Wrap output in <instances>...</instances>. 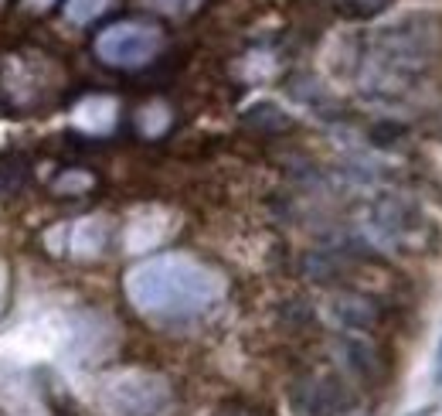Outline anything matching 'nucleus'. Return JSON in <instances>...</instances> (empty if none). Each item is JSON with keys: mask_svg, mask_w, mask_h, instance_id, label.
<instances>
[{"mask_svg": "<svg viewBox=\"0 0 442 416\" xmlns=\"http://www.w3.org/2000/svg\"><path fill=\"white\" fill-rule=\"evenodd\" d=\"M381 205L391 211V218L378 215V225H381L395 242H408V235L422 232V215H419V208H412L408 202H402V198H388V202H381Z\"/></svg>", "mask_w": 442, "mask_h": 416, "instance_id": "nucleus-1", "label": "nucleus"}, {"mask_svg": "<svg viewBox=\"0 0 442 416\" xmlns=\"http://www.w3.org/2000/svg\"><path fill=\"white\" fill-rule=\"evenodd\" d=\"M334 314H337V321H344V327H371L378 317L367 297H341L334 304Z\"/></svg>", "mask_w": 442, "mask_h": 416, "instance_id": "nucleus-2", "label": "nucleus"}, {"mask_svg": "<svg viewBox=\"0 0 442 416\" xmlns=\"http://www.w3.org/2000/svg\"><path fill=\"white\" fill-rule=\"evenodd\" d=\"M344 348V355H347V365H351L357 375H364V379H378V358H374V351L367 348V345H360V341H344L341 345Z\"/></svg>", "mask_w": 442, "mask_h": 416, "instance_id": "nucleus-3", "label": "nucleus"}, {"mask_svg": "<svg viewBox=\"0 0 442 416\" xmlns=\"http://www.w3.org/2000/svg\"><path fill=\"white\" fill-rule=\"evenodd\" d=\"M347 3H351V7H347L351 14H374V10H381L388 0H347Z\"/></svg>", "mask_w": 442, "mask_h": 416, "instance_id": "nucleus-4", "label": "nucleus"}, {"mask_svg": "<svg viewBox=\"0 0 442 416\" xmlns=\"http://www.w3.org/2000/svg\"><path fill=\"white\" fill-rule=\"evenodd\" d=\"M436 386H442V338H439V348H436V372H432Z\"/></svg>", "mask_w": 442, "mask_h": 416, "instance_id": "nucleus-5", "label": "nucleus"}, {"mask_svg": "<svg viewBox=\"0 0 442 416\" xmlns=\"http://www.w3.org/2000/svg\"><path fill=\"white\" fill-rule=\"evenodd\" d=\"M31 3H34V7H48V0H31Z\"/></svg>", "mask_w": 442, "mask_h": 416, "instance_id": "nucleus-6", "label": "nucleus"}, {"mask_svg": "<svg viewBox=\"0 0 442 416\" xmlns=\"http://www.w3.org/2000/svg\"><path fill=\"white\" fill-rule=\"evenodd\" d=\"M58 416H72V413H69V410H62V413H58Z\"/></svg>", "mask_w": 442, "mask_h": 416, "instance_id": "nucleus-7", "label": "nucleus"}]
</instances>
